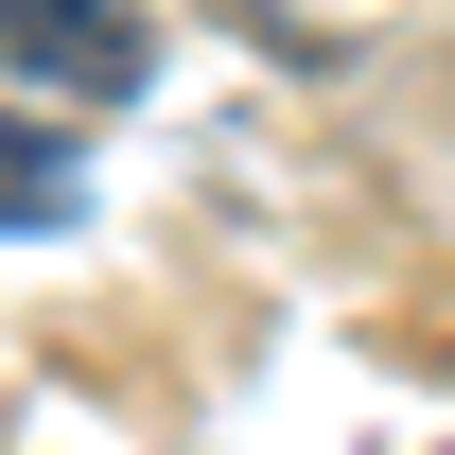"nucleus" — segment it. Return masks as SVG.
<instances>
[{"label":"nucleus","mask_w":455,"mask_h":455,"mask_svg":"<svg viewBox=\"0 0 455 455\" xmlns=\"http://www.w3.org/2000/svg\"><path fill=\"white\" fill-rule=\"evenodd\" d=\"M0 70H36L70 106H140L158 36H140V0H0Z\"/></svg>","instance_id":"1"},{"label":"nucleus","mask_w":455,"mask_h":455,"mask_svg":"<svg viewBox=\"0 0 455 455\" xmlns=\"http://www.w3.org/2000/svg\"><path fill=\"white\" fill-rule=\"evenodd\" d=\"M70 211H88V158L53 123H0V228H70Z\"/></svg>","instance_id":"2"}]
</instances>
